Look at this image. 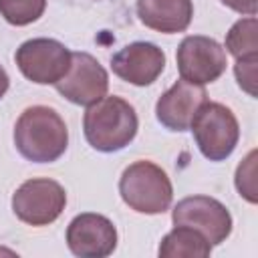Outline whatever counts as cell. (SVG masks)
Returning a JSON list of instances; mask_svg holds the SVG:
<instances>
[{
    "instance_id": "6da1fadb",
    "label": "cell",
    "mask_w": 258,
    "mask_h": 258,
    "mask_svg": "<svg viewBox=\"0 0 258 258\" xmlns=\"http://www.w3.org/2000/svg\"><path fill=\"white\" fill-rule=\"evenodd\" d=\"M18 153L34 163L56 161L69 147V129L62 117L46 105H32L20 113L14 125Z\"/></svg>"
},
{
    "instance_id": "7a4b0ae2",
    "label": "cell",
    "mask_w": 258,
    "mask_h": 258,
    "mask_svg": "<svg viewBox=\"0 0 258 258\" xmlns=\"http://www.w3.org/2000/svg\"><path fill=\"white\" fill-rule=\"evenodd\" d=\"M139 129V119L125 99L121 97H103L87 107L83 117V131L87 143L103 153L121 151L127 147Z\"/></svg>"
},
{
    "instance_id": "3957f363",
    "label": "cell",
    "mask_w": 258,
    "mask_h": 258,
    "mask_svg": "<svg viewBox=\"0 0 258 258\" xmlns=\"http://www.w3.org/2000/svg\"><path fill=\"white\" fill-rule=\"evenodd\" d=\"M119 194L131 210L149 216L163 214L173 200V187L167 173L147 159H139L123 169Z\"/></svg>"
},
{
    "instance_id": "277c9868",
    "label": "cell",
    "mask_w": 258,
    "mask_h": 258,
    "mask_svg": "<svg viewBox=\"0 0 258 258\" xmlns=\"http://www.w3.org/2000/svg\"><path fill=\"white\" fill-rule=\"evenodd\" d=\"M196 145L202 155L210 161L228 159L240 139V125L230 107L206 101L191 119L189 125Z\"/></svg>"
},
{
    "instance_id": "5b68a950",
    "label": "cell",
    "mask_w": 258,
    "mask_h": 258,
    "mask_svg": "<svg viewBox=\"0 0 258 258\" xmlns=\"http://www.w3.org/2000/svg\"><path fill=\"white\" fill-rule=\"evenodd\" d=\"M67 206L64 187L50 177L26 179L12 196V212L28 226L52 224Z\"/></svg>"
},
{
    "instance_id": "8992f818",
    "label": "cell",
    "mask_w": 258,
    "mask_h": 258,
    "mask_svg": "<svg viewBox=\"0 0 258 258\" xmlns=\"http://www.w3.org/2000/svg\"><path fill=\"white\" fill-rule=\"evenodd\" d=\"M14 60L28 81L56 85L71 67V50L54 38H30L16 48Z\"/></svg>"
},
{
    "instance_id": "52a82bcc",
    "label": "cell",
    "mask_w": 258,
    "mask_h": 258,
    "mask_svg": "<svg viewBox=\"0 0 258 258\" xmlns=\"http://www.w3.org/2000/svg\"><path fill=\"white\" fill-rule=\"evenodd\" d=\"M179 77L194 85H208L218 81L228 64L226 48L210 36L189 34L185 36L175 52Z\"/></svg>"
},
{
    "instance_id": "ba28073f",
    "label": "cell",
    "mask_w": 258,
    "mask_h": 258,
    "mask_svg": "<svg viewBox=\"0 0 258 258\" xmlns=\"http://www.w3.org/2000/svg\"><path fill=\"white\" fill-rule=\"evenodd\" d=\"M171 220L175 226L198 230L212 246L222 244L232 232V216L228 208L210 196H189L173 206Z\"/></svg>"
},
{
    "instance_id": "9c48e42d",
    "label": "cell",
    "mask_w": 258,
    "mask_h": 258,
    "mask_svg": "<svg viewBox=\"0 0 258 258\" xmlns=\"http://www.w3.org/2000/svg\"><path fill=\"white\" fill-rule=\"evenodd\" d=\"M54 87L67 101L89 107L107 95L109 75L93 54L71 52V67Z\"/></svg>"
},
{
    "instance_id": "30bf717a",
    "label": "cell",
    "mask_w": 258,
    "mask_h": 258,
    "mask_svg": "<svg viewBox=\"0 0 258 258\" xmlns=\"http://www.w3.org/2000/svg\"><path fill=\"white\" fill-rule=\"evenodd\" d=\"M67 246L81 258H105L117 248V228L101 214H79L67 228Z\"/></svg>"
},
{
    "instance_id": "8fae6325",
    "label": "cell",
    "mask_w": 258,
    "mask_h": 258,
    "mask_svg": "<svg viewBox=\"0 0 258 258\" xmlns=\"http://www.w3.org/2000/svg\"><path fill=\"white\" fill-rule=\"evenodd\" d=\"M111 69L121 81L129 85L147 87L163 73L165 52L153 42L135 40L111 56Z\"/></svg>"
},
{
    "instance_id": "7c38bea8",
    "label": "cell",
    "mask_w": 258,
    "mask_h": 258,
    "mask_svg": "<svg viewBox=\"0 0 258 258\" xmlns=\"http://www.w3.org/2000/svg\"><path fill=\"white\" fill-rule=\"evenodd\" d=\"M206 101L208 93L204 85H194L179 79L157 99L155 117L169 131H187L194 115Z\"/></svg>"
},
{
    "instance_id": "4fadbf2b",
    "label": "cell",
    "mask_w": 258,
    "mask_h": 258,
    "mask_svg": "<svg viewBox=\"0 0 258 258\" xmlns=\"http://www.w3.org/2000/svg\"><path fill=\"white\" fill-rule=\"evenodd\" d=\"M135 10L147 28L163 34L183 32L194 16L191 0H137Z\"/></svg>"
},
{
    "instance_id": "5bb4252c",
    "label": "cell",
    "mask_w": 258,
    "mask_h": 258,
    "mask_svg": "<svg viewBox=\"0 0 258 258\" xmlns=\"http://www.w3.org/2000/svg\"><path fill=\"white\" fill-rule=\"evenodd\" d=\"M212 252V244L194 228L189 226H175L167 232L159 244L157 254L161 258H179V256H194L206 258Z\"/></svg>"
},
{
    "instance_id": "9a60e30c",
    "label": "cell",
    "mask_w": 258,
    "mask_h": 258,
    "mask_svg": "<svg viewBox=\"0 0 258 258\" xmlns=\"http://www.w3.org/2000/svg\"><path fill=\"white\" fill-rule=\"evenodd\" d=\"M226 48L232 56H236V60L258 56V20H256V16H246L232 24V28L226 34Z\"/></svg>"
},
{
    "instance_id": "2e32d148",
    "label": "cell",
    "mask_w": 258,
    "mask_h": 258,
    "mask_svg": "<svg viewBox=\"0 0 258 258\" xmlns=\"http://www.w3.org/2000/svg\"><path fill=\"white\" fill-rule=\"evenodd\" d=\"M46 8V0H0V16L12 26L36 22Z\"/></svg>"
},
{
    "instance_id": "e0dca14e",
    "label": "cell",
    "mask_w": 258,
    "mask_h": 258,
    "mask_svg": "<svg viewBox=\"0 0 258 258\" xmlns=\"http://www.w3.org/2000/svg\"><path fill=\"white\" fill-rule=\"evenodd\" d=\"M234 183H236L238 194H240L244 200H248L250 204H256L258 196H256V151H254V149H252V151L246 155V159L238 165Z\"/></svg>"
},
{
    "instance_id": "ac0fdd59",
    "label": "cell",
    "mask_w": 258,
    "mask_h": 258,
    "mask_svg": "<svg viewBox=\"0 0 258 258\" xmlns=\"http://www.w3.org/2000/svg\"><path fill=\"white\" fill-rule=\"evenodd\" d=\"M256 62H258V56L238 58L234 67V75L240 89L246 91L250 97H256Z\"/></svg>"
},
{
    "instance_id": "d6986e66",
    "label": "cell",
    "mask_w": 258,
    "mask_h": 258,
    "mask_svg": "<svg viewBox=\"0 0 258 258\" xmlns=\"http://www.w3.org/2000/svg\"><path fill=\"white\" fill-rule=\"evenodd\" d=\"M220 2L238 14L256 16V12H258V0H220Z\"/></svg>"
},
{
    "instance_id": "ffe728a7",
    "label": "cell",
    "mask_w": 258,
    "mask_h": 258,
    "mask_svg": "<svg viewBox=\"0 0 258 258\" xmlns=\"http://www.w3.org/2000/svg\"><path fill=\"white\" fill-rule=\"evenodd\" d=\"M8 87H10V79H8V73H6V71H4V67L0 64V99L6 95Z\"/></svg>"
}]
</instances>
